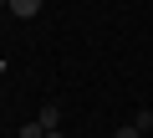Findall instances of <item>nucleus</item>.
Returning <instances> with one entry per match:
<instances>
[{
	"mask_svg": "<svg viewBox=\"0 0 153 138\" xmlns=\"http://www.w3.org/2000/svg\"><path fill=\"white\" fill-rule=\"evenodd\" d=\"M36 123H41L46 133H61V107H56V102H41V113H36Z\"/></svg>",
	"mask_w": 153,
	"mask_h": 138,
	"instance_id": "nucleus-1",
	"label": "nucleus"
},
{
	"mask_svg": "<svg viewBox=\"0 0 153 138\" xmlns=\"http://www.w3.org/2000/svg\"><path fill=\"white\" fill-rule=\"evenodd\" d=\"M5 10H10V16H21V21H31V16H41V0H10Z\"/></svg>",
	"mask_w": 153,
	"mask_h": 138,
	"instance_id": "nucleus-2",
	"label": "nucleus"
},
{
	"mask_svg": "<svg viewBox=\"0 0 153 138\" xmlns=\"http://www.w3.org/2000/svg\"><path fill=\"white\" fill-rule=\"evenodd\" d=\"M21 138H46V128L41 123H21Z\"/></svg>",
	"mask_w": 153,
	"mask_h": 138,
	"instance_id": "nucleus-3",
	"label": "nucleus"
},
{
	"mask_svg": "<svg viewBox=\"0 0 153 138\" xmlns=\"http://www.w3.org/2000/svg\"><path fill=\"white\" fill-rule=\"evenodd\" d=\"M112 138H143V128H138V123H123V128H117Z\"/></svg>",
	"mask_w": 153,
	"mask_h": 138,
	"instance_id": "nucleus-4",
	"label": "nucleus"
},
{
	"mask_svg": "<svg viewBox=\"0 0 153 138\" xmlns=\"http://www.w3.org/2000/svg\"><path fill=\"white\" fill-rule=\"evenodd\" d=\"M46 138H61V133H46Z\"/></svg>",
	"mask_w": 153,
	"mask_h": 138,
	"instance_id": "nucleus-5",
	"label": "nucleus"
},
{
	"mask_svg": "<svg viewBox=\"0 0 153 138\" xmlns=\"http://www.w3.org/2000/svg\"><path fill=\"white\" fill-rule=\"evenodd\" d=\"M0 5H10V0H0Z\"/></svg>",
	"mask_w": 153,
	"mask_h": 138,
	"instance_id": "nucleus-6",
	"label": "nucleus"
}]
</instances>
